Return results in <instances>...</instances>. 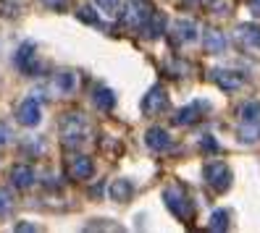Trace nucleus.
<instances>
[{"label":"nucleus","instance_id":"1","mask_svg":"<svg viewBox=\"0 0 260 233\" xmlns=\"http://www.w3.org/2000/svg\"><path fill=\"white\" fill-rule=\"evenodd\" d=\"M60 136L66 144H82L87 139V121L82 113H66L60 121Z\"/></svg>","mask_w":260,"mask_h":233},{"label":"nucleus","instance_id":"2","mask_svg":"<svg viewBox=\"0 0 260 233\" xmlns=\"http://www.w3.org/2000/svg\"><path fill=\"white\" fill-rule=\"evenodd\" d=\"M163 202H166V207L171 210V215L179 217V220H189L192 217V202L187 199V194L181 191L179 186H168L163 191Z\"/></svg>","mask_w":260,"mask_h":233},{"label":"nucleus","instance_id":"3","mask_svg":"<svg viewBox=\"0 0 260 233\" xmlns=\"http://www.w3.org/2000/svg\"><path fill=\"white\" fill-rule=\"evenodd\" d=\"M124 19L132 29H142L152 19V6L147 3V0H132V3L126 6V11H124Z\"/></svg>","mask_w":260,"mask_h":233},{"label":"nucleus","instance_id":"4","mask_svg":"<svg viewBox=\"0 0 260 233\" xmlns=\"http://www.w3.org/2000/svg\"><path fill=\"white\" fill-rule=\"evenodd\" d=\"M205 181L216 191H226L229 186H232V170L223 163H210V165H205Z\"/></svg>","mask_w":260,"mask_h":233},{"label":"nucleus","instance_id":"5","mask_svg":"<svg viewBox=\"0 0 260 233\" xmlns=\"http://www.w3.org/2000/svg\"><path fill=\"white\" fill-rule=\"evenodd\" d=\"M168 107V95H166V89L163 87H152L147 95H145V100H142V113L145 115H158V113H163Z\"/></svg>","mask_w":260,"mask_h":233},{"label":"nucleus","instance_id":"6","mask_svg":"<svg viewBox=\"0 0 260 233\" xmlns=\"http://www.w3.org/2000/svg\"><path fill=\"white\" fill-rule=\"evenodd\" d=\"M42 118V110H40V102L35 97H26L21 105H19V110H16V121L21 123V126H37Z\"/></svg>","mask_w":260,"mask_h":233},{"label":"nucleus","instance_id":"7","mask_svg":"<svg viewBox=\"0 0 260 233\" xmlns=\"http://www.w3.org/2000/svg\"><path fill=\"white\" fill-rule=\"evenodd\" d=\"M213 82H216L223 92H237L242 87V73L237 71H213Z\"/></svg>","mask_w":260,"mask_h":233},{"label":"nucleus","instance_id":"8","mask_svg":"<svg viewBox=\"0 0 260 233\" xmlns=\"http://www.w3.org/2000/svg\"><path fill=\"white\" fill-rule=\"evenodd\" d=\"M11 183L16 189H29L35 183V170L29 165H13L11 168Z\"/></svg>","mask_w":260,"mask_h":233},{"label":"nucleus","instance_id":"9","mask_svg":"<svg viewBox=\"0 0 260 233\" xmlns=\"http://www.w3.org/2000/svg\"><path fill=\"white\" fill-rule=\"evenodd\" d=\"M145 142H147V147H150L152 152H166L168 147H171V139H168V134H166L163 129H158V126H152V129L145 134Z\"/></svg>","mask_w":260,"mask_h":233},{"label":"nucleus","instance_id":"10","mask_svg":"<svg viewBox=\"0 0 260 233\" xmlns=\"http://www.w3.org/2000/svg\"><path fill=\"white\" fill-rule=\"evenodd\" d=\"M92 170H95V163L87 158V154H76V158L71 160V176L74 178H89L92 176Z\"/></svg>","mask_w":260,"mask_h":233},{"label":"nucleus","instance_id":"11","mask_svg":"<svg viewBox=\"0 0 260 233\" xmlns=\"http://www.w3.org/2000/svg\"><path fill=\"white\" fill-rule=\"evenodd\" d=\"M132 194H134L132 181H126V178H116V181L111 183V199H116V202H129Z\"/></svg>","mask_w":260,"mask_h":233},{"label":"nucleus","instance_id":"12","mask_svg":"<svg viewBox=\"0 0 260 233\" xmlns=\"http://www.w3.org/2000/svg\"><path fill=\"white\" fill-rule=\"evenodd\" d=\"M174 32H176V40L179 42H194L197 40V26H194V21H187V19L176 21Z\"/></svg>","mask_w":260,"mask_h":233},{"label":"nucleus","instance_id":"13","mask_svg":"<svg viewBox=\"0 0 260 233\" xmlns=\"http://www.w3.org/2000/svg\"><path fill=\"white\" fill-rule=\"evenodd\" d=\"M92 102H95L98 110H105V113H108L111 107L116 105V95H113L111 89L103 87V89H95V92H92Z\"/></svg>","mask_w":260,"mask_h":233},{"label":"nucleus","instance_id":"14","mask_svg":"<svg viewBox=\"0 0 260 233\" xmlns=\"http://www.w3.org/2000/svg\"><path fill=\"white\" fill-rule=\"evenodd\" d=\"M95 6L105 13V16H111V19H118V16H124V0H95Z\"/></svg>","mask_w":260,"mask_h":233},{"label":"nucleus","instance_id":"15","mask_svg":"<svg viewBox=\"0 0 260 233\" xmlns=\"http://www.w3.org/2000/svg\"><path fill=\"white\" fill-rule=\"evenodd\" d=\"M205 105H208V102H194V105L181 107V110H179V115L174 118V123H176V126H187V123L197 121V113H200V107H205Z\"/></svg>","mask_w":260,"mask_h":233},{"label":"nucleus","instance_id":"16","mask_svg":"<svg viewBox=\"0 0 260 233\" xmlns=\"http://www.w3.org/2000/svg\"><path fill=\"white\" fill-rule=\"evenodd\" d=\"M260 139V126H257V121H244L242 126H239V142L244 144H252Z\"/></svg>","mask_w":260,"mask_h":233},{"label":"nucleus","instance_id":"17","mask_svg":"<svg viewBox=\"0 0 260 233\" xmlns=\"http://www.w3.org/2000/svg\"><path fill=\"white\" fill-rule=\"evenodd\" d=\"M239 40L244 45H250V48H257L260 50V29L252 26V24H242L239 26Z\"/></svg>","mask_w":260,"mask_h":233},{"label":"nucleus","instance_id":"18","mask_svg":"<svg viewBox=\"0 0 260 233\" xmlns=\"http://www.w3.org/2000/svg\"><path fill=\"white\" fill-rule=\"evenodd\" d=\"M32 60H35V45L26 42V45H21V50L16 55V66L26 73H32Z\"/></svg>","mask_w":260,"mask_h":233},{"label":"nucleus","instance_id":"19","mask_svg":"<svg viewBox=\"0 0 260 233\" xmlns=\"http://www.w3.org/2000/svg\"><path fill=\"white\" fill-rule=\"evenodd\" d=\"M223 48H226L223 34H221V32H216V29H210V32L205 34V50H208V53H213V55H218V53H223Z\"/></svg>","mask_w":260,"mask_h":233},{"label":"nucleus","instance_id":"20","mask_svg":"<svg viewBox=\"0 0 260 233\" xmlns=\"http://www.w3.org/2000/svg\"><path fill=\"white\" fill-rule=\"evenodd\" d=\"M55 87L63 92V95H71V92L76 89V73H71V71H60V73L55 76Z\"/></svg>","mask_w":260,"mask_h":233},{"label":"nucleus","instance_id":"21","mask_svg":"<svg viewBox=\"0 0 260 233\" xmlns=\"http://www.w3.org/2000/svg\"><path fill=\"white\" fill-rule=\"evenodd\" d=\"M210 230H226L229 228V212L226 210H216L210 215V223H208Z\"/></svg>","mask_w":260,"mask_h":233},{"label":"nucleus","instance_id":"22","mask_svg":"<svg viewBox=\"0 0 260 233\" xmlns=\"http://www.w3.org/2000/svg\"><path fill=\"white\" fill-rule=\"evenodd\" d=\"M257 113H260V102H247V105L239 110L242 121H257Z\"/></svg>","mask_w":260,"mask_h":233},{"label":"nucleus","instance_id":"23","mask_svg":"<svg viewBox=\"0 0 260 233\" xmlns=\"http://www.w3.org/2000/svg\"><path fill=\"white\" fill-rule=\"evenodd\" d=\"M163 26H166V16L163 13H152V26H150V37H160L163 34Z\"/></svg>","mask_w":260,"mask_h":233},{"label":"nucleus","instance_id":"24","mask_svg":"<svg viewBox=\"0 0 260 233\" xmlns=\"http://www.w3.org/2000/svg\"><path fill=\"white\" fill-rule=\"evenodd\" d=\"M8 210H11V191L0 189V215H6Z\"/></svg>","mask_w":260,"mask_h":233},{"label":"nucleus","instance_id":"25","mask_svg":"<svg viewBox=\"0 0 260 233\" xmlns=\"http://www.w3.org/2000/svg\"><path fill=\"white\" fill-rule=\"evenodd\" d=\"M200 147H203L205 152H218V144H216V139H213V136H203Z\"/></svg>","mask_w":260,"mask_h":233},{"label":"nucleus","instance_id":"26","mask_svg":"<svg viewBox=\"0 0 260 233\" xmlns=\"http://www.w3.org/2000/svg\"><path fill=\"white\" fill-rule=\"evenodd\" d=\"M8 142H11V129L6 123H0V147H6Z\"/></svg>","mask_w":260,"mask_h":233},{"label":"nucleus","instance_id":"27","mask_svg":"<svg viewBox=\"0 0 260 233\" xmlns=\"http://www.w3.org/2000/svg\"><path fill=\"white\" fill-rule=\"evenodd\" d=\"M250 11L255 13V16H260V0H250Z\"/></svg>","mask_w":260,"mask_h":233},{"label":"nucleus","instance_id":"28","mask_svg":"<svg viewBox=\"0 0 260 233\" xmlns=\"http://www.w3.org/2000/svg\"><path fill=\"white\" fill-rule=\"evenodd\" d=\"M16 230H35V225H29V223H19Z\"/></svg>","mask_w":260,"mask_h":233}]
</instances>
